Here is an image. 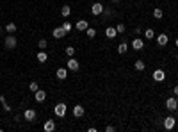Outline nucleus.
I'll list each match as a JSON object with an SVG mask.
<instances>
[{"label":"nucleus","mask_w":178,"mask_h":132,"mask_svg":"<svg viewBox=\"0 0 178 132\" xmlns=\"http://www.w3.org/2000/svg\"><path fill=\"white\" fill-rule=\"evenodd\" d=\"M66 54L70 57H73L75 56V48H73V47H66Z\"/></svg>","instance_id":"7c9ffc66"},{"label":"nucleus","mask_w":178,"mask_h":132,"mask_svg":"<svg viewBox=\"0 0 178 132\" xmlns=\"http://www.w3.org/2000/svg\"><path fill=\"white\" fill-rule=\"evenodd\" d=\"M162 16H164V13H162V9H160V7L153 9V18H155V20H160Z\"/></svg>","instance_id":"b1692460"},{"label":"nucleus","mask_w":178,"mask_h":132,"mask_svg":"<svg viewBox=\"0 0 178 132\" xmlns=\"http://www.w3.org/2000/svg\"><path fill=\"white\" fill-rule=\"evenodd\" d=\"M87 27H89V21H87V20H79V21H77V25H75V29H77V31H86Z\"/></svg>","instance_id":"dca6fc26"},{"label":"nucleus","mask_w":178,"mask_h":132,"mask_svg":"<svg viewBox=\"0 0 178 132\" xmlns=\"http://www.w3.org/2000/svg\"><path fill=\"white\" fill-rule=\"evenodd\" d=\"M66 111H68V107H66V104H57L55 107H54V113H55V116L57 118H64V114H66Z\"/></svg>","instance_id":"7ed1b4c3"},{"label":"nucleus","mask_w":178,"mask_h":132,"mask_svg":"<svg viewBox=\"0 0 178 132\" xmlns=\"http://www.w3.org/2000/svg\"><path fill=\"white\" fill-rule=\"evenodd\" d=\"M70 13H71V7H70V5H62V7H61V16L68 18V16H70Z\"/></svg>","instance_id":"aec40b11"},{"label":"nucleus","mask_w":178,"mask_h":132,"mask_svg":"<svg viewBox=\"0 0 178 132\" xmlns=\"http://www.w3.org/2000/svg\"><path fill=\"white\" fill-rule=\"evenodd\" d=\"M103 9H105V7H103V4H101V2H95V4L91 5V13H93L95 16H100V14L103 13Z\"/></svg>","instance_id":"20e7f679"},{"label":"nucleus","mask_w":178,"mask_h":132,"mask_svg":"<svg viewBox=\"0 0 178 132\" xmlns=\"http://www.w3.org/2000/svg\"><path fill=\"white\" fill-rule=\"evenodd\" d=\"M151 77H153V80H155V82H164V80H166V73H164V70H155Z\"/></svg>","instance_id":"6e6552de"},{"label":"nucleus","mask_w":178,"mask_h":132,"mask_svg":"<svg viewBox=\"0 0 178 132\" xmlns=\"http://www.w3.org/2000/svg\"><path fill=\"white\" fill-rule=\"evenodd\" d=\"M155 39H157V45H158V47H166V45H167V41H169L167 34H158Z\"/></svg>","instance_id":"9b49d317"},{"label":"nucleus","mask_w":178,"mask_h":132,"mask_svg":"<svg viewBox=\"0 0 178 132\" xmlns=\"http://www.w3.org/2000/svg\"><path fill=\"white\" fill-rule=\"evenodd\" d=\"M23 118H25L27 121H34V120H36V111H34V109H25Z\"/></svg>","instance_id":"1a4fd4ad"},{"label":"nucleus","mask_w":178,"mask_h":132,"mask_svg":"<svg viewBox=\"0 0 178 132\" xmlns=\"http://www.w3.org/2000/svg\"><path fill=\"white\" fill-rule=\"evenodd\" d=\"M134 66H136V70H137V72H142V70L146 68L144 61H141V59H139V61H136V64H134Z\"/></svg>","instance_id":"4be33fe9"},{"label":"nucleus","mask_w":178,"mask_h":132,"mask_svg":"<svg viewBox=\"0 0 178 132\" xmlns=\"http://www.w3.org/2000/svg\"><path fill=\"white\" fill-rule=\"evenodd\" d=\"M176 127V120H175V116H167V118H164V129L166 130H173Z\"/></svg>","instance_id":"f03ea898"},{"label":"nucleus","mask_w":178,"mask_h":132,"mask_svg":"<svg viewBox=\"0 0 178 132\" xmlns=\"http://www.w3.org/2000/svg\"><path fill=\"white\" fill-rule=\"evenodd\" d=\"M34 98H36V102H45L46 100V91H43V89H38L36 93H34Z\"/></svg>","instance_id":"ddd939ff"},{"label":"nucleus","mask_w":178,"mask_h":132,"mask_svg":"<svg viewBox=\"0 0 178 132\" xmlns=\"http://www.w3.org/2000/svg\"><path fill=\"white\" fill-rule=\"evenodd\" d=\"M144 36H146V39H153L155 38V31L153 29H146L144 31Z\"/></svg>","instance_id":"393cba45"},{"label":"nucleus","mask_w":178,"mask_h":132,"mask_svg":"<svg viewBox=\"0 0 178 132\" xmlns=\"http://www.w3.org/2000/svg\"><path fill=\"white\" fill-rule=\"evenodd\" d=\"M84 114H86L84 105H75V107H73V116H75V118H82Z\"/></svg>","instance_id":"f8f14e48"},{"label":"nucleus","mask_w":178,"mask_h":132,"mask_svg":"<svg viewBox=\"0 0 178 132\" xmlns=\"http://www.w3.org/2000/svg\"><path fill=\"white\" fill-rule=\"evenodd\" d=\"M166 107L169 109V111H176L178 109V100L175 96H169L167 100H166Z\"/></svg>","instance_id":"39448f33"},{"label":"nucleus","mask_w":178,"mask_h":132,"mask_svg":"<svg viewBox=\"0 0 178 132\" xmlns=\"http://www.w3.org/2000/svg\"><path fill=\"white\" fill-rule=\"evenodd\" d=\"M29 89H30V91H32V93H36V91H38V89H39V86H38V82H34V80H32V82H30V84H29Z\"/></svg>","instance_id":"cd10ccee"},{"label":"nucleus","mask_w":178,"mask_h":132,"mask_svg":"<svg viewBox=\"0 0 178 132\" xmlns=\"http://www.w3.org/2000/svg\"><path fill=\"white\" fill-rule=\"evenodd\" d=\"M43 129H45L46 132H54L55 130V121H54V120H46L45 125H43Z\"/></svg>","instance_id":"2eb2a0df"},{"label":"nucleus","mask_w":178,"mask_h":132,"mask_svg":"<svg viewBox=\"0 0 178 132\" xmlns=\"http://www.w3.org/2000/svg\"><path fill=\"white\" fill-rule=\"evenodd\" d=\"M126 50H128V45L125 41H121L118 45V54H126Z\"/></svg>","instance_id":"412c9836"},{"label":"nucleus","mask_w":178,"mask_h":132,"mask_svg":"<svg viewBox=\"0 0 178 132\" xmlns=\"http://www.w3.org/2000/svg\"><path fill=\"white\" fill-rule=\"evenodd\" d=\"M125 29H126V27H125V23H118V25H116L118 34H123V32H125Z\"/></svg>","instance_id":"c756f323"},{"label":"nucleus","mask_w":178,"mask_h":132,"mask_svg":"<svg viewBox=\"0 0 178 132\" xmlns=\"http://www.w3.org/2000/svg\"><path fill=\"white\" fill-rule=\"evenodd\" d=\"M105 36L109 39H114L116 36H118V31H116V27H107L105 29Z\"/></svg>","instance_id":"4468645a"},{"label":"nucleus","mask_w":178,"mask_h":132,"mask_svg":"<svg viewBox=\"0 0 178 132\" xmlns=\"http://www.w3.org/2000/svg\"><path fill=\"white\" fill-rule=\"evenodd\" d=\"M176 61H178V56H176Z\"/></svg>","instance_id":"4c0bfd02"},{"label":"nucleus","mask_w":178,"mask_h":132,"mask_svg":"<svg viewBox=\"0 0 178 132\" xmlns=\"http://www.w3.org/2000/svg\"><path fill=\"white\" fill-rule=\"evenodd\" d=\"M132 48H134V50H142V48H144V41H142V39L141 38H136L134 39V41H132Z\"/></svg>","instance_id":"9d476101"},{"label":"nucleus","mask_w":178,"mask_h":132,"mask_svg":"<svg viewBox=\"0 0 178 132\" xmlns=\"http://www.w3.org/2000/svg\"><path fill=\"white\" fill-rule=\"evenodd\" d=\"M86 34H87V38L89 39H93L95 36H96V31H95L93 27H87V29H86Z\"/></svg>","instance_id":"5701e85b"},{"label":"nucleus","mask_w":178,"mask_h":132,"mask_svg":"<svg viewBox=\"0 0 178 132\" xmlns=\"http://www.w3.org/2000/svg\"><path fill=\"white\" fill-rule=\"evenodd\" d=\"M0 102H2L4 111H5V113H9V111H11V105H7V102H5V98H4V96H0Z\"/></svg>","instance_id":"bb28decb"},{"label":"nucleus","mask_w":178,"mask_h":132,"mask_svg":"<svg viewBox=\"0 0 178 132\" xmlns=\"http://www.w3.org/2000/svg\"><path fill=\"white\" fill-rule=\"evenodd\" d=\"M62 29H64L66 32H70V31H71V23H70V21H64V23H62Z\"/></svg>","instance_id":"2f4dec72"},{"label":"nucleus","mask_w":178,"mask_h":132,"mask_svg":"<svg viewBox=\"0 0 178 132\" xmlns=\"http://www.w3.org/2000/svg\"><path fill=\"white\" fill-rule=\"evenodd\" d=\"M38 47H39V50H46L48 41H46V39H39V41H38Z\"/></svg>","instance_id":"a878e982"},{"label":"nucleus","mask_w":178,"mask_h":132,"mask_svg":"<svg viewBox=\"0 0 178 132\" xmlns=\"http://www.w3.org/2000/svg\"><path fill=\"white\" fill-rule=\"evenodd\" d=\"M173 93H175V96H178V86H175V88H173Z\"/></svg>","instance_id":"72a5a7b5"},{"label":"nucleus","mask_w":178,"mask_h":132,"mask_svg":"<svg viewBox=\"0 0 178 132\" xmlns=\"http://www.w3.org/2000/svg\"><path fill=\"white\" fill-rule=\"evenodd\" d=\"M55 75H57L59 80H64V79L68 77V68H59V70L55 72Z\"/></svg>","instance_id":"f3484780"},{"label":"nucleus","mask_w":178,"mask_h":132,"mask_svg":"<svg viewBox=\"0 0 178 132\" xmlns=\"http://www.w3.org/2000/svg\"><path fill=\"white\" fill-rule=\"evenodd\" d=\"M111 2H112V4H118L119 0H111Z\"/></svg>","instance_id":"c9c22d12"},{"label":"nucleus","mask_w":178,"mask_h":132,"mask_svg":"<svg viewBox=\"0 0 178 132\" xmlns=\"http://www.w3.org/2000/svg\"><path fill=\"white\" fill-rule=\"evenodd\" d=\"M36 57H38V61H39V63H46V59H48V54H46V50H39Z\"/></svg>","instance_id":"6ab92c4d"},{"label":"nucleus","mask_w":178,"mask_h":132,"mask_svg":"<svg viewBox=\"0 0 178 132\" xmlns=\"http://www.w3.org/2000/svg\"><path fill=\"white\" fill-rule=\"evenodd\" d=\"M66 34H68V32H66V31H64L62 27H55V29L52 31V36H54L55 39H62L64 36H66Z\"/></svg>","instance_id":"423d86ee"},{"label":"nucleus","mask_w":178,"mask_h":132,"mask_svg":"<svg viewBox=\"0 0 178 132\" xmlns=\"http://www.w3.org/2000/svg\"><path fill=\"white\" fill-rule=\"evenodd\" d=\"M101 14H103L105 18H111V16L114 14V11H112V9H103V13H101Z\"/></svg>","instance_id":"c85d7f7f"},{"label":"nucleus","mask_w":178,"mask_h":132,"mask_svg":"<svg viewBox=\"0 0 178 132\" xmlns=\"http://www.w3.org/2000/svg\"><path fill=\"white\" fill-rule=\"evenodd\" d=\"M175 45H176V47H178V38H176V39H175Z\"/></svg>","instance_id":"e433bc0d"},{"label":"nucleus","mask_w":178,"mask_h":132,"mask_svg":"<svg viewBox=\"0 0 178 132\" xmlns=\"http://www.w3.org/2000/svg\"><path fill=\"white\" fill-rule=\"evenodd\" d=\"M2 32H4V29H2V25H0V36H2Z\"/></svg>","instance_id":"f704fd0d"},{"label":"nucleus","mask_w":178,"mask_h":132,"mask_svg":"<svg viewBox=\"0 0 178 132\" xmlns=\"http://www.w3.org/2000/svg\"><path fill=\"white\" fill-rule=\"evenodd\" d=\"M66 68L71 70V72H77V70H79V61H77L75 57H70V61L66 63Z\"/></svg>","instance_id":"0eeeda50"},{"label":"nucleus","mask_w":178,"mask_h":132,"mask_svg":"<svg viewBox=\"0 0 178 132\" xmlns=\"http://www.w3.org/2000/svg\"><path fill=\"white\" fill-rule=\"evenodd\" d=\"M105 130H107V132H114V130H116V127H112V125H107V127H105Z\"/></svg>","instance_id":"473e14b6"},{"label":"nucleus","mask_w":178,"mask_h":132,"mask_svg":"<svg viewBox=\"0 0 178 132\" xmlns=\"http://www.w3.org/2000/svg\"><path fill=\"white\" fill-rule=\"evenodd\" d=\"M16 31H18L16 23H13V21H11V23H7V25H5V32H9V34H14Z\"/></svg>","instance_id":"a211bd4d"},{"label":"nucleus","mask_w":178,"mask_h":132,"mask_svg":"<svg viewBox=\"0 0 178 132\" xmlns=\"http://www.w3.org/2000/svg\"><path fill=\"white\" fill-rule=\"evenodd\" d=\"M4 47L7 48V50H14L16 47H18V39L14 34H7L5 38H4Z\"/></svg>","instance_id":"f257e3e1"}]
</instances>
